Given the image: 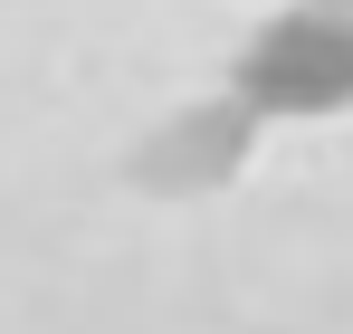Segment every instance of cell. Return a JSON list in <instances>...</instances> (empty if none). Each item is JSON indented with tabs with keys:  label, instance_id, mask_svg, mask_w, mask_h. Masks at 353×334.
Instances as JSON below:
<instances>
[{
	"label": "cell",
	"instance_id": "6da1fadb",
	"mask_svg": "<svg viewBox=\"0 0 353 334\" xmlns=\"http://www.w3.org/2000/svg\"><path fill=\"white\" fill-rule=\"evenodd\" d=\"M230 86L248 115H344L353 106V10L296 0L277 19H258Z\"/></svg>",
	"mask_w": 353,
	"mask_h": 334
},
{
	"label": "cell",
	"instance_id": "7a4b0ae2",
	"mask_svg": "<svg viewBox=\"0 0 353 334\" xmlns=\"http://www.w3.org/2000/svg\"><path fill=\"white\" fill-rule=\"evenodd\" d=\"M315 10H353V0H315Z\"/></svg>",
	"mask_w": 353,
	"mask_h": 334
}]
</instances>
